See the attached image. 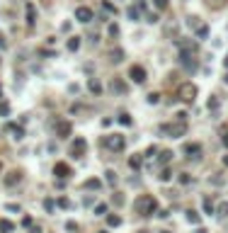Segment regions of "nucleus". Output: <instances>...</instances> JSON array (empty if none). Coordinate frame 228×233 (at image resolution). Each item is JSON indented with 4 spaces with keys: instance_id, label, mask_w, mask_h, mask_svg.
Here are the masks:
<instances>
[{
    "instance_id": "obj_1",
    "label": "nucleus",
    "mask_w": 228,
    "mask_h": 233,
    "mask_svg": "<svg viewBox=\"0 0 228 233\" xmlns=\"http://www.w3.org/2000/svg\"><path fill=\"white\" fill-rule=\"evenodd\" d=\"M136 211L138 214H143V216H153L155 211H158V202H155L151 194H146V197H138L136 199Z\"/></svg>"
},
{
    "instance_id": "obj_2",
    "label": "nucleus",
    "mask_w": 228,
    "mask_h": 233,
    "mask_svg": "<svg viewBox=\"0 0 228 233\" xmlns=\"http://www.w3.org/2000/svg\"><path fill=\"white\" fill-rule=\"evenodd\" d=\"M184 131H187V124H184V121H175V124L163 126V134H167L170 139H180V136H184Z\"/></svg>"
},
{
    "instance_id": "obj_3",
    "label": "nucleus",
    "mask_w": 228,
    "mask_h": 233,
    "mask_svg": "<svg viewBox=\"0 0 228 233\" xmlns=\"http://www.w3.org/2000/svg\"><path fill=\"white\" fill-rule=\"evenodd\" d=\"M177 97L182 100V102H194V97H197V87L192 83H182L180 85V90H177Z\"/></svg>"
},
{
    "instance_id": "obj_4",
    "label": "nucleus",
    "mask_w": 228,
    "mask_h": 233,
    "mask_svg": "<svg viewBox=\"0 0 228 233\" xmlns=\"http://www.w3.org/2000/svg\"><path fill=\"white\" fill-rule=\"evenodd\" d=\"M85 151H87V143H85V139H78L71 143V156H75V158H80V156H85Z\"/></svg>"
},
{
    "instance_id": "obj_5",
    "label": "nucleus",
    "mask_w": 228,
    "mask_h": 233,
    "mask_svg": "<svg viewBox=\"0 0 228 233\" xmlns=\"http://www.w3.org/2000/svg\"><path fill=\"white\" fill-rule=\"evenodd\" d=\"M104 146H109L114 151H124V139L119 134H112V136H104Z\"/></svg>"
},
{
    "instance_id": "obj_6",
    "label": "nucleus",
    "mask_w": 228,
    "mask_h": 233,
    "mask_svg": "<svg viewBox=\"0 0 228 233\" xmlns=\"http://www.w3.org/2000/svg\"><path fill=\"white\" fill-rule=\"evenodd\" d=\"M129 75H131L134 83H146V68H143V66H131Z\"/></svg>"
},
{
    "instance_id": "obj_7",
    "label": "nucleus",
    "mask_w": 228,
    "mask_h": 233,
    "mask_svg": "<svg viewBox=\"0 0 228 233\" xmlns=\"http://www.w3.org/2000/svg\"><path fill=\"white\" fill-rule=\"evenodd\" d=\"M75 19L82 22V24H87V22L92 19V10L90 8H75Z\"/></svg>"
},
{
    "instance_id": "obj_8",
    "label": "nucleus",
    "mask_w": 228,
    "mask_h": 233,
    "mask_svg": "<svg viewBox=\"0 0 228 233\" xmlns=\"http://www.w3.org/2000/svg\"><path fill=\"white\" fill-rule=\"evenodd\" d=\"M56 131H58V136H61V139H68V136H71V121L61 119L58 124H56Z\"/></svg>"
},
{
    "instance_id": "obj_9",
    "label": "nucleus",
    "mask_w": 228,
    "mask_h": 233,
    "mask_svg": "<svg viewBox=\"0 0 228 233\" xmlns=\"http://www.w3.org/2000/svg\"><path fill=\"white\" fill-rule=\"evenodd\" d=\"M184 153H187V158H199L201 143H187V146H184Z\"/></svg>"
},
{
    "instance_id": "obj_10",
    "label": "nucleus",
    "mask_w": 228,
    "mask_h": 233,
    "mask_svg": "<svg viewBox=\"0 0 228 233\" xmlns=\"http://www.w3.org/2000/svg\"><path fill=\"white\" fill-rule=\"evenodd\" d=\"M54 175H58L61 180H66V177L71 175V168H68L66 163H56V165H54Z\"/></svg>"
},
{
    "instance_id": "obj_11",
    "label": "nucleus",
    "mask_w": 228,
    "mask_h": 233,
    "mask_svg": "<svg viewBox=\"0 0 228 233\" xmlns=\"http://www.w3.org/2000/svg\"><path fill=\"white\" fill-rule=\"evenodd\" d=\"M34 22H37V8H34V3H27V24L34 27Z\"/></svg>"
},
{
    "instance_id": "obj_12",
    "label": "nucleus",
    "mask_w": 228,
    "mask_h": 233,
    "mask_svg": "<svg viewBox=\"0 0 228 233\" xmlns=\"http://www.w3.org/2000/svg\"><path fill=\"white\" fill-rule=\"evenodd\" d=\"M109 87H112V93H119V95L126 93V85H124V80H119V78H114V80H112Z\"/></svg>"
},
{
    "instance_id": "obj_13",
    "label": "nucleus",
    "mask_w": 228,
    "mask_h": 233,
    "mask_svg": "<svg viewBox=\"0 0 228 233\" xmlns=\"http://www.w3.org/2000/svg\"><path fill=\"white\" fill-rule=\"evenodd\" d=\"M87 87H90V93H92V95H102V85H100V80H97V78H90Z\"/></svg>"
},
{
    "instance_id": "obj_14",
    "label": "nucleus",
    "mask_w": 228,
    "mask_h": 233,
    "mask_svg": "<svg viewBox=\"0 0 228 233\" xmlns=\"http://www.w3.org/2000/svg\"><path fill=\"white\" fill-rule=\"evenodd\" d=\"M8 131H12V134H15V136H12V139H22V136H24V131H22V126H17V124H8Z\"/></svg>"
},
{
    "instance_id": "obj_15",
    "label": "nucleus",
    "mask_w": 228,
    "mask_h": 233,
    "mask_svg": "<svg viewBox=\"0 0 228 233\" xmlns=\"http://www.w3.org/2000/svg\"><path fill=\"white\" fill-rule=\"evenodd\" d=\"M109 56H112V61H114V63H121V61H124V51H121V49H114Z\"/></svg>"
},
{
    "instance_id": "obj_16",
    "label": "nucleus",
    "mask_w": 228,
    "mask_h": 233,
    "mask_svg": "<svg viewBox=\"0 0 228 233\" xmlns=\"http://www.w3.org/2000/svg\"><path fill=\"white\" fill-rule=\"evenodd\" d=\"M0 231H3V233H12L15 226L10 224V221H5V219H0Z\"/></svg>"
},
{
    "instance_id": "obj_17",
    "label": "nucleus",
    "mask_w": 228,
    "mask_h": 233,
    "mask_svg": "<svg viewBox=\"0 0 228 233\" xmlns=\"http://www.w3.org/2000/svg\"><path fill=\"white\" fill-rule=\"evenodd\" d=\"M80 49V37H71V41H68V51H78Z\"/></svg>"
},
{
    "instance_id": "obj_18",
    "label": "nucleus",
    "mask_w": 228,
    "mask_h": 233,
    "mask_svg": "<svg viewBox=\"0 0 228 233\" xmlns=\"http://www.w3.org/2000/svg\"><path fill=\"white\" fill-rule=\"evenodd\" d=\"M15 182H19V172H10V175L5 177V185H8V187H12Z\"/></svg>"
},
{
    "instance_id": "obj_19",
    "label": "nucleus",
    "mask_w": 228,
    "mask_h": 233,
    "mask_svg": "<svg viewBox=\"0 0 228 233\" xmlns=\"http://www.w3.org/2000/svg\"><path fill=\"white\" fill-rule=\"evenodd\" d=\"M119 124H121V126H131L134 121H131V117H129L126 112H121V114H119Z\"/></svg>"
},
{
    "instance_id": "obj_20",
    "label": "nucleus",
    "mask_w": 228,
    "mask_h": 233,
    "mask_svg": "<svg viewBox=\"0 0 228 233\" xmlns=\"http://www.w3.org/2000/svg\"><path fill=\"white\" fill-rule=\"evenodd\" d=\"M129 165H131L134 170H138L141 168V156H131V158H129Z\"/></svg>"
},
{
    "instance_id": "obj_21",
    "label": "nucleus",
    "mask_w": 228,
    "mask_h": 233,
    "mask_svg": "<svg viewBox=\"0 0 228 233\" xmlns=\"http://www.w3.org/2000/svg\"><path fill=\"white\" fill-rule=\"evenodd\" d=\"M172 160V151H160V163H170Z\"/></svg>"
},
{
    "instance_id": "obj_22",
    "label": "nucleus",
    "mask_w": 228,
    "mask_h": 233,
    "mask_svg": "<svg viewBox=\"0 0 228 233\" xmlns=\"http://www.w3.org/2000/svg\"><path fill=\"white\" fill-rule=\"evenodd\" d=\"M126 15H129V19H134V22H136V19H138V8H134V5H131V8L126 10Z\"/></svg>"
},
{
    "instance_id": "obj_23",
    "label": "nucleus",
    "mask_w": 228,
    "mask_h": 233,
    "mask_svg": "<svg viewBox=\"0 0 228 233\" xmlns=\"http://www.w3.org/2000/svg\"><path fill=\"white\" fill-rule=\"evenodd\" d=\"M104 175H107V182H109V185H114V182H117V172H114V170H107Z\"/></svg>"
},
{
    "instance_id": "obj_24",
    "label": "nucleus",
    "mask_w": 228,
    "mask_h": 233,
    "mask_svg": "<svg viewBox=\"0 0 228 233\" xmlns=\"http://www.w3.org/2000/svg\"><path fill=\"white\" fill-rule=\"evenodd\" d=\"M187 219H189L192 224H199V214H197V211H192V209L187 211Z\"/></svg>"
},
{
    "instance_id": "obj_25",
    "label": "nucleus",
    "mask_w": 228,
    "mask_h": 233,
    "mask_svg": "<svg viewBox=\"0 0 228 233\" xmlns=\"http://www.w3.org/2000/svg\"><path fill=\"white\" fill-rule=\"evenodd\" d=\"M100 185H102L100 180H87V182H85V187H87V189H97Z\"/></svg>"
},
{
    "instance_id": "obj_26",
    "label": "nucleus",
    "mask_w": 228,
    "mask_h": 233,
    "mask_svg": "<svg viewBox=\"0 0 228 233\" xmlns=\"http://www.w3.org/2000/svg\"><path fill=\"white\" fill-rule=\"evenodd\" d=\"M10 114V104L8 102H0V117H8Z\"/></svg>"
},
{
    "instance_id": "obj_27",
    "label": "nucleus",
    "mask_w": 228,
    "mask_h": 233,
    "mask_svg": "<svg viewBox=\"0 0 228 233\" xmlns=\"http://www.w3.org/2000/svg\"><path fill=\"white\" fill-rule=\"evenodd\" d=\"M204 211H206V214H214V204H211V199H204Z\"/></svg>"
},
{
    "instance_id": "obj_28",
    "label": "nucleus",
    "mask_w": 228,
    "mask_h": 233,
    "mask_svg": "<svg viewBox=\"0 0 228 233\" xmlns=\"http://www.w3.org/2000/svg\"><path fill=\"white\" fill-rule=\"evenodd\" d=\"M102 5H104V10H107V12H112V15H117V8H114V5H112L109 0H104V3H102Z\"/></svg>"
},
{
    "instance_id": "obj_29",
    "label": "nucleus",
    "mask_w": 228,
    "mask_h": 233,
    "mask_svg": "<svg viewBox=\"0 0 228 233\" xmlns=\"http://www.w3.org/2000/svg\"><path fill=\"white\" fill-rule=\"evenodd\" d=\"M148 102H151V104H158V102H160V95H158V93H151V95H148Z\"/></svg>"
},
{
    "instance_id": "obj_30",
    "label": "nucleus",
    "mask_w": 228,
    "mask_h": 233,
    "mask_svg": "<svg viewBox=\"0 0 228 233\" xmlns=\"http://www.w3.org/2000/svg\"><path fill=\"white\" fill-rule=\"evenodd\" d=\"M206 34H209V27H199L197 29V37L199 39H206Z\"/></svg>"
},
{
    "instance_id": "obj_31",
    "label": "nucleus",
    "mask_w": 228,
    "mask_h": 233,
    "mask_svg": "<svg viewBox=\"0 0 228 233\" xmlns=\"http://www.w3.org/2000/svg\"><path fill=\"white\" fill-rule=\"evenodd\" d=\"M44 206H46V211H54V209H56V202H54V199H46Z\"/></svg>"
},
{
    "instance_id": "obj_32",
    "label": "nucleus",
    "mask_w": 228,
    "mask_h": 233,
    "mask_svg": "<svg viewBox=\"0 0 228 233\" xmlns=\"http://www.w3.org/2000/svg\"><path fill=\"white\" fill-rule=\"evenodd\" d=\"M170 177H172V172H170V170H167V168H165L163 172H160V180H163V182H167Z\"/></svg>"
},
{
    "instance_id": "obj_33",
    "label": "nucleus",
    "mask_w": 228,
    "mask_h": 233,
    "mask_svg": "<svg viewBox=\"0 0 228 233\" xmlns=\"http://www.w3.org/2000/svg\"><path fill=\"white\" fill-rule=\"evenodd\" d=\"M56 204H58V206H63V209H68V206H71V202H68V199H66V197H61V199H58V202H56Z\"/></svg>"
},
{
    "instance_id": "obj_34",
    "label": "nucleus",
    "mask_w": 228,
    "mask_h": 233,
    "mask_svg": "<svg viewBox=\"0 0 228 233\" xmlns=\"http://www.w3.org/2000/svg\"><path fill=\"white\" fill-rule=\"evenodd\" d=\"M95 211H97V216H102L104 211H107V204H97V206H95Z\"/></svg>"
},
{
    "instance_id": "obj_35",
    "label": "nucleus",
    "mask_w": 228,
    "mask_h": 233,
    "mask_svg": "<svg viewBox=\"0 0 228 233\" xmlns=\"http://www.w3.org/2000/svg\"><path fill=\"white\" fill-rule=\"evenodd\" d=\"M107 221H109V226H119V224H121V219H119V216H109Z\"/></svg>"
},
{
    "instance_id": "obj_36",
    "label": "nucleus",
    "mask_w": 228,
    "mask_h": 233,
    "mask_svg": "<svg viewBox=\"0 0 228 233\" xmlns=\"http://www.w3.org/2000/svg\"><path fill=\"white\" fill-rule=\"evenodd\" d=\"M155 8H158V10H165V8H167V0H155Z\"/></svg>"
},
{
    "instance_id": "obj_37",
    "label": "nucleus",
    "mask_w": 228,
    "mask_h": 233,
    "mask_svg": "<svg viewBox=\"0 0 228 233\" xmlns=\"http://www.w3.org/2000/svg\"><path fill=\"white\" fill-rule=\"evenodd\" d=\"M209 109H219V100H216V97L209 100Z\"/></svg>"
},
{
    "instance_id": "obj_38",
    "label": "nucleus",
    "mask_w": 228,
    "mask_h": 233,
    "mask_svg": "<svg viewBox=\"0 0 228 233\" xmlns=\"http://www.w3.org/2000/svg\"><path fill=\"white\" fill-rule=\"evenodd\" d=\"M155 153H158V146H151V148H148V151H146V156H148V158H153Z\"/></svg>"
},
{
    "instance_id": "obj_39",
    "label": "nucleus",
    "mask_w": 228,
    "mask_h": 233,
    "mask_svg": "<svg viewBox=\"0 0 228 233\" xmlns=\"http://www.w3.org/2000/svg\"><path fill=\"white\" fill-rule=\"evenodd\" d=\"M189 180H192V177L187 175V172H182V175H180V182H182V185H189Z\"/></svg>"
},
{
    "instance_id": "obj_40",
    "label": "nucleus",
    "mask_w": 228,
    "mask_h": 233,
    "mask_svg": "<svg viewBox=\"0 0 228 233\" xmlns=\"http://www.w3.org/2000/svg\"><path fill=\"white\" fill-rule=\"evenodd\" d=\"M109 34H112V37H117V34H119V27H117V24H109Z\"/></svg>"
},
{
    "instance_id": "obj_41",
    "label": "nucleus",
    "mask_w": 228,
    "mask_h": 233,
    "mask_svg": "<svg viewBox=\"0 0 228 233\" xmlns=\"http://www.w3.org/2000/svg\"><path fill=\"white\" fill-rule=\"evenodd\" d=\"M219 211H221V214H228V204H221V206H219Z\"/></svg>"
},
{
    "instance_id": "obj_42",
    "label": "nucleus",
    "mask_w": 228,
    "mask_h": 233,
    "mask_svg": "<svg viewBox=\"0 0 228 233\" xmlns=\"http://www.w3.org/2000/svg\"><path fill=\"white\" fill-rule=\"evenodd\" d=\"M8 46V41H5V37H3V34H0V49H5Z\"/></svg>"
},
{
    "instance_id": "obj_43",
    "label": "nucleus",
    "mask_w": 228,
    "mask_h": 233,
    "mask_svg": "<svg viewBox=\"0 0 228 233\" xmlns=\"http://www.w3.org/2000/svg\"><path fill=\"white\" fill-rule=\"evenodd\" d=\"M223 146H228V134H226V136H223Z\"/></svg>"
},
{
    "instance_id": "obj_44",
    "label": "nucleus",
    "mask_w": 228,
    "mask_h": 233,
    "mask_svg": "<svg viewBox=\"0 0 228 233\" xmlns=\"http://www.w3.org/2000/svg\"><path fill=\"white\" fill-rule=\"evenodd\" d=\"M223 83H228V73H226V75H223Z\"/></svg>"
},
{
    "instance_id": "obj_45",
    "label": "nucleus",
    "mask_w": 228,
    "mask_h": 233,
    "mask_svg": "<svg viewBox=\"0 0 228 233\" xmlns=\"http://www.w3.org/2000/svg\"><path fill=\"white\" fill-rule=\"evenodd\" d=\"M223 165H228V156H226V158H223Z\"/></svg>"
},
{
    "instance_id": "obj_46",
    "label": "nucleus",
    "mask_w": 228,
    "mask_h": 233,
    "mask_svg": "<svg viewBox=\"0 0 228 233\" xmlns=\"http://www.w3.org/2000/svg\"><path fill=\"white\" fill-rule=\"evenodd\" d=\"M223 66H226V68H228V56H226V61H223Z\"/></svg>"
},
{
    "instance_id": "obj_47",
    "label": "nucleus",
    "mask_w": 228,
    "mask_h": 233,
    "mask_svg": "<svg viewBox=\"0 0 228 233\" xmlns=\"http://www.w3.org/2000/svg\"><path fill=\"white\" fill-rule=\"evenodd\" d=\"M163 233H170V231H163Z\"/></svg>"
},
{
    "instance_id": "obj_48",
    "label": "nucleus",
    "mask_w": 228,
    "mask_h": 233,
    "mask_svg": "<svg viewBox=\"0 0 228 233\" xmlns=\"http://www.w3.org/2000/svg\"><path fill=\"white\" fill-rule=\"evenodd\" d=\"M100 233H107V231H100Z\"/></svg>"
},
{
    "instance_id": "obj_49",
    "label": "nucleus",
    "mask_w": 228,
    "mask_h": 233,
    "mask_svg": "<svg viewBox=\"0 0 228 233\" xmlns=\"http://www.w3.org/2000/svg\"><path fill=\"white\" fill-rule=\"evenodd\" d=\"M0 170H3V165H0Z\"/></svg>"
}]
</instances>
